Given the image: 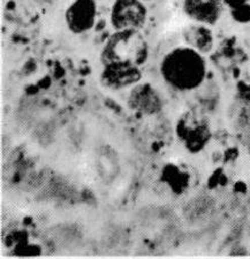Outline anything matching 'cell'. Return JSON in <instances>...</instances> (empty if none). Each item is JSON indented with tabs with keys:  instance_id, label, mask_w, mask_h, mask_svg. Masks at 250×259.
I'll list each match as a JSON object with an SVG mask.
<instances>
[{
	"instance_id": "cell-1",
	"label": "cell",
	"mask_w": 250,
	"mask_h": 259,
	"mask_svg": "<svg viewBox=\"0 0 250 259\" xmlns=\"http://www.w3.org/2000/svg\"><path fill=\"white\" fill-rule=\"evenodd\" d=\"M159 72L171 88L185 93L202 85L207 74V65L204 54L183 45L165 54L160 61Z\"/></svg>"
},
{
	"instance_id": "cell-2",
	"label": "cell",
	"mask_w": 250,
	"mask_h": 259,
	"mask_svg": "<svg viewBox=\"0 0 250 259\" xmlns=\"http://www.w3.org/2000/svg\"><path fill=\"white\" fill-rule=\"evenodd\" d=\"M149 57V45L140 30H115L108 37L101 52V61L107 64L142 66Z\"/></svg>"
},
{
	"instance_id": "cell-3",
	"label": "cell",
	"mask_w": 250,
	"mask_h": 259,
	"mask_svg": "<svg viewBox=\"0 0 250 259\" xmlns=\"http://www.w3.org/2000/svg\"><path fill=\"white\" fill-rule=\"evenodd\" d=\"M177 135L190 152H199L205 148L211 139L210 123L205 116L188 111L179 118Z\"/></svg>"
},
{
	"instance_id": "cell-4",
	"label": "cell",
	"mask_w": 250,
	"mask_h": 259,
	"mask_svg": "<svg viewBox=\"0 0 250 259\" xmlns=\"http://www.w3.org/2000/svg\"><path fill=\"white\" fill-rule=\"evenodd\" d=\"M110 19L115 30H141L147 23L148 8L143 0H114Z\"/></svg>"
},
{
	"instance_id": "cell-5",
	"label": "cell",
	"mask_w": 250,
	"mask_h": 259,
	"mask_svg": "<svg viewBox=\"0 0 250 259\" xmlns=\"http://www.w3.org/2000/svg\"><path fill=\"white\" fill-rule=\"evenodd\" d=\"M127 104L136 113L155 115L164 107V98L151 83H137L128 95Z\"/></svg>"
},
{
	"instance_id": "cell-6",
	"label": "cell",
	"mask_w": 250,
	"mask_h": 259,
	"mask_svg": "<svg viewBox=\"0 0 250 259\" xmlns=\"http://www.w3.org/2000/svg\"><path fill=\"white\" fill-rule=\"evenodd\" d=\"M103 66L101 83L106 89H127L142 80V70L140 66L132 64H107Z\"/></svg>"
},
{
	"instance_id": "cell-7",
	"label": "cell",
	"mask_w": 250,
	"mask_h": 259,
	"mask_svg": "<svg viewBox=\"0 0 250 259\" xmlns=\"http://www.w3.org/2000/svg\"><path fill=\"white\" fill-rule=\"evenodd\" d=\"M97 0H74L67 7L65 20L70 32L81 35L95 27Z\"/></svg>"
},
{
	"instance_id": "cell-8",
	"label": "cell",
	"mask_w": 250,
	"mask_h": 259,
	"mask_svg": "<svg viewBox=\"0 0 250 259\" xmlns=\"http://www.w3.org/2000/svg\"><path fill=\"white\" fill-rule=\"evenodd\" d=\"M223 0H183L182 11L193 22L215 26L224 13Z\"/></svg>"
},
{
	"instance_id": "cell-9",
	"label": "cell",
	"mask_w": 250,
	"mask_h": 259,
	"mask_svg": "<svg viewBox=\"0 0 250 259\" xmlns=\"http://www.w3.org/2000/svg\"><path fill=\"white\" fill-rule=\"evenodd\" d=\"M182 39L187 47L196 50L202 54H207L215 47V36L209 26L202 23H191L183 28Z\"/></svg>"
},
{
	"instance_id": "cell-10",
	"label": "cell",
	"mask_w": 250,
	"mask_h": 259,
	"mask_svg": "<svg viewBox=\"0 0 250 259\" xmlns=\"http://www.w3.org/2000/svg\"><path fill=\"white\" fill-rule=\"evenodd\" d=\"M231 14L236 22L247 23L250 22V2L242 5L231 8Z\"/></svg>"
},
{
	"instance_id": "cell-11",
	"label": "cell",
	"mask_w": 250,
	"mask_h": 259,
	"mask_svg": "<svg viewBox=\"0 0 250 259\" xmlns=\"http://www.w3.org/2000/svg\"><path fill=\"white\" fill-rule=\"evenodd\" d=\"M223 2L225 5H227L230 8H234V7L242 5V4L249 3L250 0H223Z\"/></svg>"
},
{
	"instance_id": "cell-12",
	"label": "cell",
	"mask_w": 250,
	"mask_h": 259,
	"mask_svg": "<svg viewBox=\"0 0 250 259\" xmlns=\"http://www.w3.org/2000/svg\"><path fill=\"white\" fill-rule=\"evenodd\" d=\"M143 2H150V0H143Z\"/></svg>"
}]
</instances>
